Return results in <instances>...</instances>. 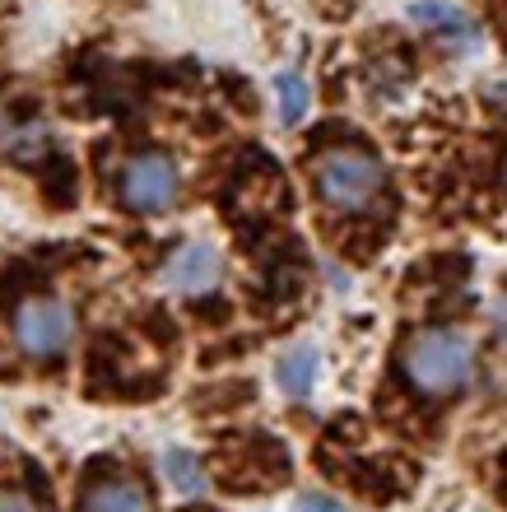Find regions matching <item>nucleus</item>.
I'll return each mask as SVG.
<instances>
[{
	"label": "nucleus",
	"instance_id": "nucleus-8",
	"mask_svg": "<svg viewBox=\"0 0 507 512\" xmlns=\"http://www.w3.org/2000/svg\"><path fill=\"white\" fill-rule=\"evenodd\" d=\"M163 475H168V485H173L177 494H187V499H205V494H210V480H205L201 461L191 457V452H182V447H168V452H163Z\"/></svg>",
	"mask_w": 507,
	"mask_h": 512
},
{
	"label": "nucleus",
	"instance_id": "nucleus-1",
	"mask_svg": "<svg viewBox=\"0 0 507 512\" xmlns=\"http://www.w3.org/2000/svg\"><path fill=\"white\" fill-rule=\"evenodd\" d=\"M405 378L424 396H447V391H461L475 373V350L461 331H419V336L405 345Z\"/></svg>",
	"mask_w": 507,
	"mask_h": 512
},
{
	"label": "nucleus",
	"instance_id": "nucleus-15",
	"mask_svg": "<svg viewBox=\"0 0 507 512\" xmlns=\"http://www.w3.org/2000/svg\"><path fill=\"white\" fill-rule=\"evenodd\" d=\"M10 135H14V126L5 122V112H0V145H5V140H10Z\"/></svg>",
	"mask_w": 507,
	"mask_h": 512
},
{
	"label": "nucleus",
	"instance_id": "nucleus-6",
	"mask_svg": "<svg viewBox=\"0 0 507 512\" xmlns=\"http://www.w3.org/2000/svg\"><path fill=\"white\" fill-rule=\"evenodd\" d=\"M219 270H224V261H219V252L205 243H187L182 252L168 261V270H163V284L173 289V294H205V289H214L219 284Z\"/></svg>",
	"mask_w": 507,
	"mask_h": 512
},
{
	"label": "nucleus",
	"instance_id": "nucleus-10",
	"mask_svg": "<svg viewBox=\"0 0 507 512\" xmlns=\"http://www.w3.org/2000/svg\"><path fill=\"white\" fill-rule=\"evenodd\" d=\"M275 94H280V122L284 126H298L307 117V80L294 75V70H284L275 75Z\"/></svg>",
	"mask_w": 507,
	"mask_h": 512
},
{
	"label": "nucleus",
	"instance_id": "nucleus-13",
	"mask_svg": "<svg viewBox=\"0 0 507 512\" xmlns=\"http://www.w3.org/2000/svg\"><path fill=\"white\" fill-rule=\"evenodd\" d=\"M298 512H345V503L326 499V494H312V499H303V503H298Z\"/></svg>",
	"mask_w": 507,
	"mask_h": 512
},
{
	"label": "nucleus",
	"instance_id": "nucleus-7",
	"mask_svg": "<svg viewBox=\"0 0 507 512\" xmlns=\"http://www.w3.org/2000/svg\"><path fill=\"white\" fill-rule=\"evenodd\" d=\"M80 512H149V494L131 475H103L80 494Z\"/></svg>",
	"mask_w": 507,
	"mask_h": 512
},
{
	"label": "nucleus",
	"instance_id": "nucleus-12",
	"mask_svg": "<svg viewBox=\"0 0 507 512\" xmlns=\"http://www.w3.org/2000/svg\"><path fill=\"white\" fill-rule=\"evenodd\" d=\"M0 512H38L33 499H24L19 489H0Z\"/></svg>",
	"mask_w": 507,
	"mask_h": 512
},
{
	"label": "nucleus",
	"instance_id": "nucleus-14",
	"mask_svg": "<svg viewBox=\"0 0 507 512\" xmlns=\"http://www.w3.org/2000/svg\"><path fill=\"white\" fill-rule=\"evenodd\" d=\"M494 322H498V336L507 340V298H503V303H498V308H494Z\"/></svg>",
	"mask_w": 507,
	"mask_h": 512
},
{
	"label": "nucleus",
	"instance_id": "nucleus-4",
	"mask_svg": "<svg viewBox=\"0 0 507 512\" xmlns=\"http://www.w3.org/2000/svg\"><path fill=\"white\" fill-rule=\"evenodd\" d=\"M177 191H182V177H177V163L168 154H140L121 173V201L131 205V210H140V215L173 210Z\"/></svg>",
	"mask_w": 507,
	"mask_h": 512
},
{
	"label": "nucleus",
	"instance_id": "nucleus-2",
	"mask_svg": "<svg viewBox=\"0 0 507 512\" xmlns=\"http://www.w3.org/2000/svg\"><path fill=\"white\" fill-rule=\"evenodd\" d=\"M382 187H387V168L363 149H331L326 159H317V196L331 210L359 215L382 196Z\"/></svg>",
	"mask_w": 507,
	"mask_h": 512
},
{
	"label": "nucleus",
	"instance_id": "nucleus-5",
	"mask_svg": "<svg viewBox=\"0 0 507 512\" xmlns=\"http://www.w3.org/2000/svg\"><path fill=\"white\" fill-rule=\"evenodd\" d=\"M410 24L424 28V33H438V38L456 42V47H475V42H480L475 14H470L466 5H456V0H414Z\"/></svg>",
	"mask_w": 507,
	"mask_h": 512
},
{
	"label": "nucleus",
	"instance_id": "nucleus-11",
	"mask_svg": "<svg viewBox=\"0 0 507 512\" xmlns=\"http://www.w3.org/2000/svg\"><path fill=\"white\" fill-rule=\"evenodd\" d=\"M47 145H52V131H47V126H19V131L5 140V149H10L14 159H33V154H42Z\"/></svg>",
	"mask_w": 507,
	"mask_h": 512
},
{
	"label": "nucleus",
	"instance_id": "nucleus-3",
	"mask_svg": "<svg viewBox=\"0 0 507 512\" xmlns=\"http://www.w3.org/2000/svg\"><path fill=\"white\" fill-rule=\"evenodd\" d=\"M75 336V317L61 298H24L14 308V340L33 359H56Z\"/></svg>",
	"mask_w": 507,
	"mask_h": 512
},
{
	"label": "nucleus",
	"instance_id": "nucleus-16",
	"mask_svg": "<svg viewBox=\"0 0 507 512\" xmlns=\"http://www.w3.org/2000/svg\"><path fill=\"white\" fill-rule=\"evenodd\" d=\"M503 182H507V163H503Z\"/></svg>",
	"mask_w": 507,
	"mask_h": 512
},
{
	"label": "nucleus",
	"instance_id": "nucleus-9",
	"mask_svg": "<svg viewBox=\"0 0 507 512\" xmlns=\"http://www.w3.org/2000/svg\"><path fill=\"white\" fill-rule=\"evenodd\" d=\"M275 378H280L284 396L303 401L307 391H312V382H317V350H312V345H298V350H289L280 359V368H275Z\"/></svg>",
	"mask_w": 507,
	"mask_h": 512
}]
</instances>
